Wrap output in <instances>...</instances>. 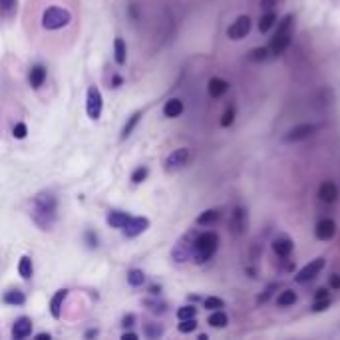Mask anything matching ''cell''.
<instances>
[{
  "label": "cell",
  "mask_w": 340,
  "mask_h": 340,
  "mask_svg": "<svg viewBox=\"0 0 340 340\" xmlns=\"http://www.w3.org/2000/svg\"><path fill=\"white\" fill-rule=\"evenodd\" d=\"M36 339H38V340H46V339L50 340V335H48V333H40V335H38Z\"/></svg>",
  "instance_id": "cell-46"
},
{
  "label": "cell",
  "mask_w": 340,
  "mask_h": 340,
  "mask_svg": "<svg viewBox=\"0 0 340 340\" xmlns=\"http://www.w3.org/2000/svg\"><path fill=\"white\" fill-rule=\"evenodd\" d=\"M32 273H34V267H32V259L24 255V257L20 259V263H18V275H20L22 279H26V281H28V279L32 277Z\"/></svg>",
  "instance_id": "cell-23"
},
{
  "label": "cell",
  "mask_w": 340,
  "mask_h": 340,
  "mask_svg": "<svg viewBox=\"0 0 340 340\" xmlns=\"http://www.w3.org/2000/svg\"><path fill=\"white\" fill-rule=\"evenodd\" d=\"M144 335H146L148 339H158V337H162V335H164V329H162L160 325L148 323V325H146V331H144Z\"/></svg>",
  "instance_id": "cell-31"
},
{
  "label": "cell",
  "mask_w": 340,
  "mask_h": 340,
  "mask_svg": "<svg viewBox=\"0 0 340 340\" xmlns=\"http://www.w3.org/2000/svg\"><path fill=\"white\" fill-rule=\"evenodd\" d=\"M58 217V199L50 191H42L32 201V221L42 229L50 231Z\"/></svg>",
  "instance_id": "cell-1"
},
{
  "label": "cell",
  "mask_w": 340,
  "mask_h": 340,
  "mask_svg": "<svg viewBox=\"0 0 340 340\" xmlns=\"http://www.w3.org/2000/svg\"><path fill=\"white\" fill-rule=\"evenodd\" d=\"M291 30H293V16L289 14V16H285L283 18V22L279 24V30H277V34H275V38H273V42H271V52L273 54H283L287 48H289V44H291Z\"/></svg>",
  "instance_id": "cell-4"
},
{
  "label": "cell",
  "mask_w": 340,
  "mask_h": 340,
  "mask_svg": "<svg viewBox=\"0 0 340 340\" xmlns=\"http://www.w3.org/2000/svg\"><path fill=\"white\" fill-rule=\"evenodd\" d=\"M189 158H191V152L187 148H179L175 152H171L166 160V171H179L183 170L187 164H189Z\"/></svg>",
  "instance_id": "cell-6"
},
{
  "label": "cell",
  "mask_w": 340,
  "mask_h": 340,
  "mask_svg": "<svg viewBox=\"0 0 340 340\" xmlns=\"http://www.w3.org/2000/svg\"><path fill=\"white\" fill-rule=\"evenodd\" d=\"M30 335H32V321H30L28 317L18 319V321L14 323V327H12V339L24 340V339H28Z\"/></svg>",
  "instance_id": "cell-12"
},
{
  "label": "cell",
  "mask_w": 340,
  "mask_h": 340,
  "mask_svg": "<svg viewBox=\"0 0 340 340\" xmlns=\"http://www.w3.org/2000/svg\"><path fill=\"white\" fill-rule=\"evenodd\" d=\"M273 249H275V253H277L279 257H289V255L293 253V241L287 239V237L275 239V241H273Z\"/></svg>",
  "instance_id": "cell-20"
},
{
  "label": "cell",
  "mask_w": 340,
  "mask_h": 340,
  "mask_svg": "<svg viewBox=\"0 0 340 340\" xmlns=\"http://www.w3.org/2000/svg\"><path fill=\"white\" fill-rule=\"evenodd\" d=\"M231 231L235 235H243L247 231V211L243 207H235L231 213V223H229Z\"/></svg>",
  "instance_id": "cell-11"
},
{
  "label": "cell",
  "mask_w": 340,
  "mask_h": 340,
  "mask_svg": "<svg viewBox=\"0 0 340 340\" xmlns=\"http://www.w3.org/2000/svg\"><path fill=\"white\" fill-rule=\"evenodd\" d=\"M205 309L207 311H219V309H223V301L219 297H209V299H205Z\"/></svg>",
  "instance_id": "cell-35"
},
{
  "label": "cell",
  "mask_w": 340,
  "mask_h": 340,
  "mask_svg": "<svg viewBox=\"0 0 340 340\" xmlns=\"http://www.w3.org/2000/svg\"><path fill=\"white\" fill-rule=\"evenodd\" d=\"M315 132H317V126H315V124H301V126L291 128V130L287 132L285 140H287V142H301V140L311 138Z\"/></svg>",
  "instance_id": "cell-10"
},
{
  "label": "cell",
  "mask_w": 340,
  "mask_h": 340,
  "mask_svg": "<svg viewBox=\"0 0 340 340\" xmlns=\"http://www.w3.org/2000/svg\"><path fill=\"white\" fill-rule=\"evenodd\" d=\"M26 134H28V128H26V124H16L14 126V130H12V136L16 138V140H24L26 138Z\"/></svg>",
  "instance_id": "cell-38"
},
{
  "label": "cell",
  "mask_w": 340,
  "mask_h": 340,
  "mask_svg": "<svg viewBox=\"0 0 340 340\" xmlns=\"http://www.w3.org/2000/svg\"><path fill=\"white\" fill-rule=\"evenodd\" d=\"M66 297H68V291L66 289L56 291V295L52 297V301H50V313H52L54 319H60L62 317V305H64Z\"/></svg>",
  "instance_id": "cell-15"
},
{
  "label": "cell",
  "mask_w": 340,
  "mask_h": 340,
  "mask_svg": "<svg viewBox=\"0 0 340 340\" xmlns=\"http://www.w3.org/2000/svg\"><path fill=\"white\" fill-rule=\"evenodd\" d=\"M227 90H229V84H227L225 80H221V78H211V80H209L207 92H209L211 98H221Z\"/></svg>",
  "instance_id": "cell-16"
},
{
  "label": "cell",
  "mask_w": 340,
  "mask_h": 340,
  "mask_svg": "<svg viewBox=\"0 0 340 340\" xmlns=\"http://www.w3.org/2000/svg\"><path fill=\"white\" fill-rule=\"evenodd\" d=\"M122 82H124V80H122L120 76H114V80H112V88H120V86H122Z\"/></svg>",
  "instance_id": "cell-44"
},
{
  "label": "cell",
  "mask_w": 340,
  "mask_h": 340,
  "mask_svg": "<svg viewBox=\"0 0 340 340\" xmlns=\"http://www.w3.org/2000/svg\"><path fill=\"white\" fill-rule=\"evenodd\" d=\"M130 221V215L126 211H110L108 213V225L114 229H122Z\"/></svg>",
  "instance_id": "cell-18"
},
{
  "label": "cell",
  "mask_w": 340,
  "mask_h": 340,
  "mask_svg": "<svg viewBox=\"0 0 340 340\" xmlns=\"http://www.w3.org/2000/svg\"><path fill=\"white\" fill-rule=\"evenodd\" d=\"M122 339H124V340H136V339H138V335H134V333H126Z\"/></svg>",
  "instance_id": "cell-45"
},
{
  "label": "cell",
  "mask_w": 340,
  "mask_h": 340,
  "mask_svg": "<svg viewBox=\"0 0 340 340\" xmlns=\"http://www.w3.org/2000/svg\"><path fill=\"white\" fill-rule=\"evenodd\" d=\"M96 335H98V331H90L86 337H88V339H92V337H96Z\"/></svg>",
  "instance_id": "cell-47"
},
{
  "label": "cell",
  "mask_w": 340,
  "mask_h": 340,
  "mask_svg": "<svg viewBox=\"0 0 340 340\" xmlns=\"http://www.w3.org/2000/svg\"><path fill=\"white\" fill-rule=\"evenodd\" d=\"M46 68L44 66H34L32 70H30V86L34 88V90H38V88H42L44 86V82H46Z\"/></svg>",
  "instance_id": "cell-17"
},
{
  "label": "cell",
  "mask_w": 340,
  "mask_h": 340,
  "mask_svg": "<svg viewBox=\"0 0 340 340\" xmlns=\"http://www.w3.org/2000/svg\"><path fill=\"white\" fill-rule=\"evenodd\" d=\"M323 267H325V259L323 257H319V259H315V261H311L307 267H303L301 271H299V275H297V283H309V281H313L321 271H323Z\"/></svg>",
  "instance_id": "cell-9"
},
{
  "label": "cell",
  "mask_w": 340,
  "mask_h": 340,
  "mask_svg": "<svg viewBox=\"0 0 340 340\" xmlns=\"http://www.w3.org/2000/svg\"><path fill=\"white\" fill-rule=\"evenodd\" d=\"M148 173H150L148 168H138V170L132 173V181H134L136 185H138V183H144L146 177H148Z\"/></svg>",
  "instance_id": "cell-36"
},
{
  "label": "cell",
  "mask_w": 340,
  "mask_h": 340,
  "mask_svg": "<svg viewBox=\"0 0 340 340\" xmlns=\"http://www.w3.org/2000/svg\"><path fill=\"white\" fill-rule=\"evenodd\" d=\"M267 56H269V48H255L251 52V60H255V62H263V60H267Z\"/></svg>",
  "instance_id": "cell-37"
},
{
  "label": "cell",
  "mask_w": 340,
  "mask_h": 340,
  "mask_svg": "<svg viewBox=\"0 0 340 340\" xmlns=\"http://www.w3.org/2000/svg\"><path fill=\"white\" fill-rule=\"evenodd\" d=\"M217 245H219V237H217V233H213V231H205V233H201L197 239H195V243H193V247H191V257L195 259V263H205V261H209L213 255H215V251H217Z\"/></svg>",
  "instance_id": "cell-2"
},
{
  "label": "cell",
  "mask_w": 340,
  "mask_h": 340,
  "mask_svg": "<svg viewBox=\"0 0 340 340\" xmlns=\"http://www.w3.org/2000/svg\"><path fill=\"white\" fill-rule=\"evenodd\" d=\"M319 197H321V201H325V203H335L337 197H339V187H337L333 181H325V183L319 187Z\"/></svg>",
  "instance_id": "cell-14"
},
{
  "label": "cell",
  "mask_w": 340,
  "mask_h": 340,
  "mask_svg": "<svg viewBox=\"0 0 340 340\" xmlns=\"http://www.w3.org/2000/svg\"><path fill=\"white\" fill-rule=\"evenodd\" d=\"M251 32V18L249 16H239L227 30V36L231 40H243Z\"/></svg>",
  "instance_id": "cell-7"
},
{
  "label": "cell",
  "mask_w": 340,
  "mask_h": 340,
  "mask_svg": "<svg viewBox=\"0 0 340 340\" xmlns=\"http://www.w3.org/2000/svg\"><path fill=\"white\" fill-rule=\"evenodd\" d=\"M195 315H197V309H195V307H181V309L177 311V319H179V321L195 319Z\"/></svg>",
  "instance_id": "cell-33"
},
{
  "label": "cell",
  "mask_w": 340,
  "mask_h": 340,
  "mask_svg": "<svg viewBox=\"0 0 340 340\" xmlns=\"http://www.w3.org/2000/svg\"><path fill=\"white\" fill-rule=\"evenodd\" d=\"M217 219H219V211H217V209H207V211H203V213L197 217V223H199V225H213Z\"/></svg>",
  "instance_id": "cell-26"
},
{
  "label": "cell",
  "mask_w": 340,
  "mask_h": 340,
  "mask_svg": "<svg viewBox=\"0 0 340 340\" xmlns=\"http://www.w3.org/2000/svg\"><path fill=\"white\" fill-rule=\"evenodd\" d=\"M140 118H142V112H136L130 120H128V124L124 126V130H122V140H128L130 136H132V132L136 130V126L140 124Z\"/></svg>",
  "instance_id": "cell-24"
},
{
  "label": "cell",
  "mask_w": 340,
  "mask_h": 340,
  "mask_svg": "<svg viewBox=\"0 0 340 340\" xmlns=\"http://www.w3.org/2000/svg\"><path fill=\"white\" fill-rule=\"evenodd\" d=\"M227 323H229V319H227V315H225L223 311H215V313L209 317V325H211L213 329H225Z\"/></svg>",
  "instance_id": "cell-25"
},
{
  "label": "cell",
  "mask_w": 340,
  "mask_h": 340,
  "mask_svg": "<svg viewBox=\"0 0 340 340\" xmlns=\"http://www.w3.org/2000/svg\"><path fill=\"white\" fill-rule=\"evenodd\" d=\"M18 0H0V16H12L16 12Z\"/></svg>",
  "instance_id": "cell-30"
},
{
  "label": "cell",
  "mask_w": 340,
  "mask_h": 340,
  "mask_svg": "<svg viewBox=\"0 0 340 340\" xmlns=\"http://www.w3.org/2000/svg\"><path fill=\"white\" fill-rule=\"evenodd\" d=\"M335 233H337V223H335L333 219L325 217V219H321V221L317 223V237H319L321 241H329V239H333V237H335Z\"/></svg>",
  "instance_id": "cell-13"
},
{
  "label": "cell",
  "mask_w": 340,
  "mask_h": 340,
  "mask_svg": "<svg viewBox=\"0 0 340 340\" xmlns=\"http://www.w3.org/2000/svg\"><path fill=\"white\" fill-rule=\"evenodd\" d=\"M164 114L168 118H179L183 114V102L177 100V98H171L170 102H166V106H164Z\"/></svg>",
  "instance_id": "cell-21"
},
{
  "label": "cell",
  "mask_w": 340,
  "mask_h": 340,
  "mask_svg": "<svg viewBox=\"0 0 340 340\" xmlns=\"http://www.w3.org/2000/svg\"><path fill=\"white\" fill-rule=\"evenodd\" d=\"M277 22V16H275V12H267L265 16H261V20H259V30L265 34V32H269L271 28H273V24Z\"/></svg>",
  "instance_id": "cell-27"
},
{
  "label": "cell",
  "mask_w": 340,
  "mask_h": 340,
  "mask_svg": "<svg viewBox=\"0 0 340 340\" xmlns=\"http://www.w3.org/2000/svg\"><path fill=\"white\" fill-rule=\"evenodd\" d=\"M319 299H329V291H327V289H319V291H317V301H319Z\"/></svg>",
  "instance_id": "cell-43"
},
{
  "label": "cell",
  "mask_w": 340,
  "mask_h": 340,
  "mask_svg": "<svg viewBox=\"0 0 340 340\" xmlns=\"http://www.w3.org/2000/svg\"><path fill=\"white\" fill-rule=\"evenodd\" d=\"M122 323H124V327H126V329H130V327H134L136 317H134V315H128V317H124V321H122Z\"/></svg>",
  "instance_id": "cell-41"
},
{
  "label": "cell",
  "mask_w": 340,
  "mask_h": 340,
  "mask_svg": "<svg viewBox=\"0 0 340 340\" xmlns=\"http://www.w3.org/2000/svg\"><path fill=\"white\" fill-rule=\"evenodd\" d=\"M6 305H14V307H20V305H24L26 303V295L22 293V291H8L6 295H4V299H2Z\"/></svg>",
  "instance_id": "cell-22"
},
{
  "label": "cell",
  "mask_w": 340,
  "mask_h": 340,
  "mask_svg": "<svg viewBox=\"0 0 340 340\" xmlns=\"http://www.w3.org/2000/svg\"><path fill=\"white\" fill-rule=\"evenodd\" d=\"M114 58H116V62L120 66L126 64V60H128V46H126L124 38H116L114 40Z\"/></svg>",
  "instance_id": "cell-19"
},
{
  "label": "cell",
  "mask_w": 340,
  "mask_h": 340,
  "mask_svg": "<svg viewBox=\"0 0 340 340\" xmlns=\"http://www.w3.org/2000/svg\"><path fill=\"white\" fill-rule=\"evenodd\" d=\"M329 307H331V299H319V301H315V311H317V313L327 311Z\"/></svg>",
  "instance_id": "cell-39"
},
{
  "label": "cell",
  "mask_w": 340,
  "mask_h": 340,
  "mask_svg": "<svg viewBox=\"0 0 340 340\" xmlns=\"http://www.w3.org/2000/svg\"><path fill=\"white\" fill-rule=\"evenodd\" d=\"M179 333H183V335H187V333H193L195 329H197V321L195 319H185V321H181L179 323Z\"/></svg>",
  "instance_id": "cell-32"
},
{
  "label": "cell",
  "mask_w": 340,
  "mask_h": 340,
  "mask_svg": "<svg viewBox=\"0 0 340 340\" xmlns=\"http://www.w3.org/2000/svg\"><path fill=\"white\" fill-rule=\"evenodd\" d=\"M128 283H130L132 287H142V285L146 283V275H144V271H140V269H132V271L128 273Z\"/></svg>",
  "instance_id": "cell-28"
},
{
  "label": "cell",
  "mask_w": 340,
  "mask_h": 340,
  "mask_svg": "<svg viewBox=\"0 0 340 340\" xmlns=\"http://www.w3.org/2000/svg\"><path fill=\"white\" fill-rule=\"evenodd\" d=\"M275 4H277V0H261V8H263V10H267V12H269V10H273V6H275Z\"/></svg>",
  "instance_id": "cell-40"
},
{
  "label": "cell",
  "mask_w": 340,
  "mask_h": 340,
  "mask_svg": "<svg viewBox=\"0 0 340 340\" xmlns=\"http://www.w3.org/2000/svg\"><path fill=\"white\" fill-rule=\"evenodd\" d=\"M277 303H279V307H291V305L297 303V293H295V291H283V293L279 295Z\"/></svg>",
  "instance_id": "cell-29"
},
{
  "label": "cell",
  "mask_w": 340,
  "mask_h": 340,
  "mask_svg": "<svg viewBox=\"0 0 340 340\" xmlns=\"http://www.w3.org/2000/svg\"><path fill=\"white\" fill-rule=\"evenodd\" d=\"M331 289H340V275H333L331 277Z\"/></svg>",
  "instance_id": "cell-42"
},
{
  "label": "cell",
  "mask_w": 340,
  "mask_h": 340,
  "mask_svg": "<svg viewBox=\"0 0 340 340\" xmlns=\"http://www.w3.org/2000/svg\"><path fill=\"white\" fill-rule=\"evenodd\" d=\"M70 22H72V14H70V10H66L62 6H50L42 14V26L46 30H60V28L68 26Z\"/></svg>",
  "instance_id": "cell-3"
},
{
  "label": "cell",
  "mask_w": 340,
  "mask_h": 340,
  "mask_svg": "<svg viewBox=\"0 0 340 340\" xmlns=\"http://www.w3.org/2000/svg\"><path fill=\"white\" fill-rule=\"evenodd\" d=\"M233 122H235V108H233V106H229V108L225 110L223 118H221V126H223V128H229Z\"/></svg>",
  "instance_id": "cell-34"
},
{
  "label": "cell",
  "mask_w": 340,
  "mask_h": 340,
  "mask_svg": "<svg viewBox=\"0 0 340 340\" xmlns=\"http://www.w3.org/2000/svg\"><path fill=\"white\" fill-rule=\"evenodd\" d=\"M148 227H150V219H146V217H130V221L122 227V231H124L126 237L132 239V237H138L144 231H148Z\"/></svg>",
  "instance_id": "cell-8"
},
{
  "label": "cell",
  "mask_w": 340,
  "mask_h": 340,
  "mask_svg": "<svg viewBox=\"0 0 340 340\" xmlns=\"http://www.w3.org/2000/svg\"><path fill=\"white\" fill-rule=\"evenodd\" d=\"M102 110H104V98H102V92L92 86L88 88V96H86V112L90 116V120H98L102 116Z\"/></svg>",
  "instance_id": "cell-5"
}]
</instances>
